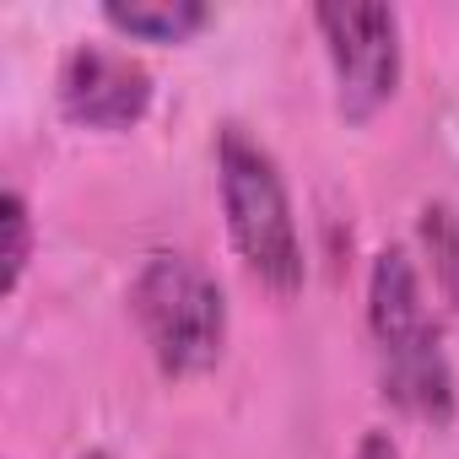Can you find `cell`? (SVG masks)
Segmentation results:
<instances>
[{"mask_svg":"<svg viewBox=\"0 0 459 459\" xmlns=\"http://www.w3.org/2000/svg\"><path fill=\"white\" fill-rule=\"evenodd\" d=\"M416 238H421V260L443 308L459 314V211L448 200H427L416 216Z\"/></svg>","mask_w":459,"mask_h":459,"instance_id":"obj_7","label":"cell"},{"mask_svg":"<svg viewBox=\"0 0 459 459\" xmlns=\"http://www.w3.org/2000/svg\"><path fill=\"white\" fill-rule=\"evenodd\" d=\"M82 459H114V454H103V448H87V454H82Z\"/></svg>","mask_w":459,"mask_h":459,"instance_id":"obj_10","label":"cell"},{"mask_svg":"<svg viewBox=\"0 0 459 459\" xmlns=\"http://www.w3.org/2000/svg\"><path fill=\"white\" fill-rule=\"evenodd\" d=\"M314 28L325 39L335 114L346 125H368L384 114L400 92L405 44H400V12L373 0H325L314 6Z\"/></svg>","mask_w":459,"mask_h":459,"instance_id":"obj_4","label":"cell"},{"mask_svg":"<svg viewBox=\"0 0 459 459\" xmlns=\"http://www.w3.org/2000/svg\"><path fill=\"white\" fill-rule=\"evenodd\" d=\"M368 335L378 357V384L384 400L427 427L454 421V368L443 351V330L427 314L421 271L400 244H384L368 271Z\"/></svg>","mask_w":459,"mask_h":459,"instance_id":"obj_1","label":"cell"},{"mask_svg":"<svg viewBox=\"0 0 459 459\" xmlns=\"http://www.w3.org/2000/svg\"><path fill=\"white\" fill-rule=\"evenodd\" d=\"M130 319L162 378H200L227 351V292L195 255H152L130 281Z\"/></svg>","mask_w":459,"mask_h":459,"instance_id":"obj_3","label":"cell"},{"mask_svg":"<svg viewBox=\"0 0 459 459\" xmlns=\"http://www.w3.org/2000/svg\"><path fill=\"white\" fill-rule=\"evenodd\" d=\"M216 195H221L227 238H233L244 271L276 298L303 292L308 255L298 238V216H292L281 162L271 157V146H260L238 125L216 130Z\"/></svg>","mask_w":459,"mask_h":459,"instance_id":"obj_2","label":"cell"},{"mask_svg":"<svg viewBox=\"0 0 459 459\" xmlns=\"http://www.w3.org/2000/svg\"><path fill=\"white\" fill-rule=\"evenodd\" d=\"M55 98H60V114L71 125L119 135V130H135L152 114L157 87H152V71L135 55L108 49V44H76L60 60Z\"/></svg>","mask_w":459,"mask_h":459,"instance_id":"obj_5","label":"cell"},{"mask_svg":"<svg viewBox=\"0 0 459 459\" xmlns=\"http://www.w3.org/2000/svg\"><path fill=\"white\" fill-rule=\"evenodd\" d=\"M0 292L17 298L22 276H28V260H33V211H28V195L12 184L6 200H0Z\"/></svg>","mask_w":459,"mask_h":459,"instance_id":"obj_8","label":"cell"},{"mask_svg":"<svg viewBox=\"0 0 459 459\" xmlns=\"http://www.w3.org/2000/svg\"><path fill=\"white\" fill-rule=\"evenodd\" d=\"M103 22L135 44H189L211 22V6L200 0H108Z\"/></svg>","mask_w":459,"mask_h":459,"instance_id":"obj_6","label":"cell"},{"mask_svg":"<svg viewBox=\"0 0 459 459\" xmlns=\"http://www.w3.org/2000/svg\"><path fill=\"white\" fill-rule=\"evenodd\" d=\"M351 459H405V454H400V443H394L384 427H368V432L357 437V454H351Z\"/></svg>","mask_w":459,"mask_h":459,"instance_id":"obj_9","label":"cell"}]
</instances>
